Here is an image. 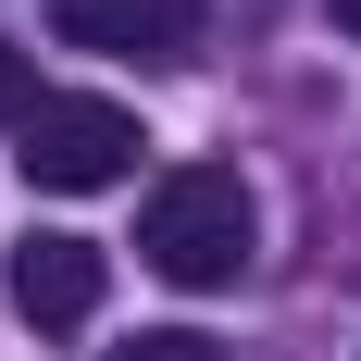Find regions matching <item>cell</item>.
<instances>
[{"label": "cell", "instance_id": "obj_2", "mask_svg": "<svg viewBox=\"0 0 361 361\" xmlns=\"http://www.w3.org/2000/svg\"><path fill=\"white\" fill-rule=\"evenodd\" d=\"M13 162H25V187L87 200V187H112L125 162H137V112H125V100H37Z\"/></svg>", "mask_w": 361, "mask_h": 361}, {"label": "cell", "instance_id": "obj_1", "mask_svg": "<svg viewBox=\"0 0 361 361\" xmlns=\"http://www.w3.org/2000/svg\"><path fill=\"white\" fill-rule=\"evenodd\" d=\"M250 237H262V200H250L237 162H175L149 187V224H137V250L175 287H237L250 274Z\"/></svg>", "mask_w": 361, "mask_h": 361}, {"label": "cell", "instance_id": "obj_4", "mask_svg": "<svg viewBox=\"0 0 361 361\" xmlns=\"http://www.w3.org/2000/svg\"><path fill=\"white\" fill-rule=\"evenodd\" d=\"M13 312H25V324H87V312H100V237L37 224L25 250H13Z\"/></svg>", "mask_w": 361, "mask_h": 361}, {"label": "cell", "instance_id": "obj_5", "mask_svg": "<svg viewBox=\"0 0 361 361\" xmlns=\"http://www.w3.org/2000/svg\"><path fill=\"white\" fill-rule=\"evenodd\" d=\"M112 361H224V349H212V336H200V324H149L137 349H112Z\"/></svg>", "mask_w": 361, "mask_h": 361}, {"label": "cell", "instance_id": "obj_7", "mask_svg": "<svg viewBox=\"0 0 361 361\" xmlns=\"http://www.w3.org/2000/svg\"><path fill=\"white\" fill-rule=\"evenodd\" d=\"M336 25H349V37H361V0H336Z\"/></svg>", "mask_w": 361, "mask_h": 361}, {"label": "cell", "instance_id": "obj_6", "mask_svg": "<svg viewBox=\"0 0 361 361\" xmlns=\"http://www.w3.org/2000/svg\"><path fill=\"white\" fill-rule=\"evenodd\" d=\"M37 112V50H0V125H25Z\"/></svg>", "mask_w": 361, "mask_h": 361}, {"label": "cell", "instance_id": "obj_3", "mask_svg": "<svg viewBox=\"0 0 361 361\" xmlns=\"http://www.w3.org/2000/svg\"><path fill=\"white\" fill-rule=\"evenodd\" d=\"M50 25H63L75 50H112V63H187L200 13H187V0H50Z\"/></svg>", "mask_w": 361, "mask_h": 361}]
</instances>
